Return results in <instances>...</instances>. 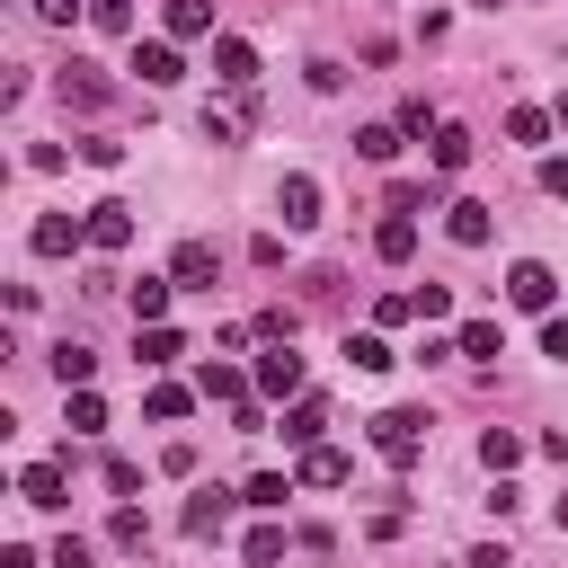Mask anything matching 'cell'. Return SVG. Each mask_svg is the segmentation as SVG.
I'll use <instances>...</instances> for the list:
<instances>
[{
    "instance_id": "15",
    "label": "cell",
    "mask_w": 568,
    "mask_h": 568,
    "mask_svg": "<svg viewBox=\"0 0 568 568\" xmlns=\"http://www.w3.org/2000/svg\"><path fill=\"white\" fill-rule=\"evenodd\" d=\"M515 462H524V435H515V426H488V435H479V470H488V479H506Z\"/></svg>"
},
{
    "instance_id": "22",
    "label": "cell",
    "mask_w": 568,
    "mask_h": 568,
    "mask_svg": "<svg viewBox=\"0 0 568 568\" xmlns=\"http://www.w3.org/2000/svg\"><path fill=\"white\" fill-rule=\"evenodd\" d=\"M346 364H355V373H390L399 355H390V337H382V328H364V337H346Z\"/></svg>"
},
{
    "instance_id": "26",
    "label": "cell",
    "mask_w": 568,
    "mask_h": 568,
    "mask_svg": "<svg viewBox=\"0 0 568 568\" xmlns=\"http://www.w3.org/2000/svg\"><path fill=\"white\" fill-rule=\"evenodd\" d=\"M453 346H462L470 364H497V346H506V337H497V320H462V337H453Z\"/></svg>"
},
{
    "instance_id": "17",
    "label": "cell",
    "mask_w": 568,
    "mask_h": 568,
    "mask_svg": "<svg viewBox=\"0 0 568 568\" xmlns=\"http://www.w3.org/2000/svg\"><path fill=\"white\" fill-rule=\"evenodd\" d=\"M550 133H559V115H550V106H515V115H506V142H524V151H541Z\"/></svg>"
},
{
    "instance_id": "29",
    "label": "cell",
    "mask_w": 568,
    "mask_h": 568,
    "mask_svg": "<svg viewBox=\"0 0 568 568\" xmlns=\"http://www.w3.org/2000/svg\"><path fill=\"white\" fill-rule=\"evenodd\" d=\"M142 408L169 426V417H186V408H195V390H178V382H151V399H142Z\"/></svg>"
},
{
    "instance_id": "25",
    "label": "cell",
    "mask_w": 568,
    "mask_h": 568,
    "mask_svg": "<svg viewBox=\"0 0 568 568\" xmlns=\"http://www.w3.org/2000/svg\"><path fill=\"white\" fill-rule=\"evenodd\" d=\"M169 293H178L169 275H142V284H133V320H142V328H160V311H169Z\"/></svg>"
},
{
    "instance_id": "43",
    "label": "cell",
    "mask_w": 568,
    "mask_h": 568,
    "mask_svg": "<svg viewBox=\"0 0 568 568\" xmlns=\"http://www.w3.org/2000/svg\"><path fill=\"white\" fill-rule=\"evenodd\" d=\"M0 568H36V550H27V541H9V550H0Z\"/></svg>"
},
{
    "instance_id": "24",
    "label": "cell",
    "mask_w": 568,
    "mask_h": 568,
    "mask_svg": "<svg viewBox=\"0 0 568 568\" xmlns=\"http://www.w3.org/2000/svg\"><path fill=\"white\" fill-rule=\"evenodd\" d=\"M222 524H231V497H222V488H204V497L186 506V532H195V541H213Z\"/></svg>"
},
{
    "instance_id": "6",
    "label": "cell",
    "mask_w": 568,
    "mask_h": 568,
    "mask_svg": "<svg viewBox=\"0 0 568 568\" xmlns=\"http://www.w3.org/2000/svg\"><path fill=\"white\" fill-rule=\"evenodd\" d=\"M275 213H284V231H311V222H320V178L293 169V178L275 186Z\"/></svg>"
},
{
    "instance_id": "13",
    "label": "cell",
    "mask_w": 568,
    "mask_h": 568,
    "mask_svg": "<svg viewBox=\"0 0 568 568\" xmlns=\"http://www.w3.org/2000/svg\"><path fill=\"white\" fill-rule=\"evenodd\" d=\"M133 71H142V89H169L186 62H178V44H169V36H151V44H133Z\"/></svg>"
},
{
    "instance_id": "23",
    "label": "cell",
    "mask_w": 568,
    "mask_h": 568,
    "mask_svg": "<svg viewBox=\"0 0 568 568\" xmlns=\"http://www.w3.org/2000/svg\"><path fill=\"white\" fill-rule=\"evenodd\" d=\"M195 390H204V399H231V408H240V399H248L257 382H248L240 364H204V382H195Z\"/></svg>"
},
{
    "instance_id": "9",
    "label": "cell",
    "mask_w": 568,
    "mask_h": 568,
    "mask_svg": "<svg viewBox=\"0 0 568 568\" xmlns=\"http://www.w3.org/2000/svg\"><path fill=\"white\" fill-rule=\"evenodd\" d=\"M248 382H257V399H293V390H302V355H293V346H275V355H257V373H248Z\"/></svg>"
},
{
    "instance_id": "36",
    "label": "cell",
    "mask_w": 568,
    "mask_h": 568,
    "mask_svg": "<svg viewBox=\"0 0 568 568\" xmlns=\"http://www.w3.org/2000/svg\"><path fill=\"white\" fill-rule=\"evenodd\" d=\"M417 204H426V186H417V178H390V195H382V213H417Z\"/></svg>"
},
{
    "instance_id": "2",
    "label": "cell",
    "mask_w": 568,
    "mask_h": 568,
    "mask_svg": "<svg viewBox=\"0 0 568 568\" xmlns=\"http://www.w3.org/2000/svg\"><path fill=\"white\" fill-rule=\"evenodd\" d=\"M53 98H62V106H80V115H98V106L115 98V80H106L98 62H80V53H71V62L53 71Z\"/></svg>"
},
{
    "instance_id": "34",
    "label": "cell",
    "mask_w": 568,
    "mask_h": 568,
    "mask_svg": "<svg viewBox=\"0 0 568 568\" xmlns=\"http://www.w3.org/2000/svg\"><path fill=\"white\" fill-rule=\"evenodd\" d=\"M106 488H115V497H124V506H133V497H142V470H133V462H124V453H106Z\"/></svg>"
},
{
    "instance_id": "8",
    "label": "cell",
    "mask_w": 568,
    "mask_h": 568,
    "mask_svg": "<svg viewBox=\"0 0 568 568\" xmlns=\"http://www.w3.org/2000/svg\"><path fill=\"white\" fill-rule=\"evenodd\" d=\"M222 275V257H213V240H178V257H169V284H186V293H204Z\"/></svg>"
},
{
    "instance_id": "39",
    "label": "cell",
    "mask_w": 568,
    "mask_h": 568,
    "mask_svg": "<svg viewBox=\"0 0 568 568\" xmlns=\"http://www.w3.org/2000/svg\"><path fill=\"white\" fill-rule=\"evenodd\" d=\"M53 568H89V541H80V532H62V541H53Z\"/></svg>"
},
{
    "instance_id": "31",
    "label": "cell",
    "mask_w": 568,
    "mask_h": 568,
    "mask_svg": "<svg viewBox=\"0 0 568 568\" xmlns=\"http://www.w3.org/2000/svg\"><path fill=\"white\" fill-rule=\"evenodd\" d=\"M355 151H364V160H373V169H382V160H390V151H399V124H364V133H355Z\"/></svg>"
},
{
    "instance_id": "14",
    "label": "cell",
    "mask_w": 568,
    "mask_h": 568,
    "mask_svg": "<svg viewBox=\"0 0 568 568\" xmlns=\"http://www.w3.org/2000/svg\"><path fill=\"white\" fill-rule=\"evenodd\" d=\"M160 27H169V44H195V36H213V0H169Z\"/></svg>"
},
{
    "instance_id": "33",
    "label": "cell",
    "mask_w": 568,
    "mask_h": 568,
    "mask_svg": "<svg viewBox=\"0 0 568 568\" xmlns=\"http://www.w3.org/2000/svg\"><path fill=\"white\" fill-rule=\"evenodd\" d=\"M390 124H399V133H426V142H435V106H426V98H399V115H390Z\"/></svg>"
},
{
    "instance_id": "5",
    "label": "cell",
    "mask_w": 568,
    "mask_h": 568,
    "mask_svg": "<svg viewBox=\"0 0 568 568\" xmlns=\"http://www.w3.org/2000/svg\"><path fill=\"white\" fill-rule=\"evenodd\" d=\"M213 80H222V89H248V80H257V44H248V36H213Z\"/></svg>"
},
{
    "instance_id": "19",
    "label": "cell",
    "mask_w": 568,
    "mask_h": 568,
    "mask_svg": "<svg viewBox=\"0 0 568 568\" xmlns=\"http://www.w3.org/2000/svg\"><path fill=\"white\" fill-rule=\"evenodd\" d=\"M320 426H328V399H293V408H284V444H302V453H311V444H320Z\"/></svg>"
},
{
    "instance_id": "45",
    "label": "cell",
    "mask_w": 568,
    "mask_h": 568,
    "mask_svg": "<svg viewBox=\"0 0 568 568\" xmlns=\"http://www.w3.org/2000/svg\"><path fill=\"white\" fill-rule=\"evenodd\" d=\"M550 115H559V124H568V89H559V106H550Z\"/></svg>"
},
{
    "instance_id": "1",
    "label": "cell",
    "mask_w": 568,
    "mask_h": 568,
    "mask_svg": "<svg viewBox=\"0 0 568 568\" xmlns=\"http://www.w3.org/2000/svg\"><path fill=\"white\" fill-rule=\"evenodd\" d=\"M373 453L408 470V462L426 453V408H382V417H373Z\"/></svg>"
},
{
    "instance_id": "38",
    "label": "cell",
    "mask_w": 568,
    "mask_h": 568,
    "mask_svg": "<svg viewBox=\"0 0 568 568\" xmlns=\"http://www.w3.org/2000/svg\"><path fill=\"white\" fill-rule=\"evenodd\" d=\"M89 18H98L106 36H124V27H133V0H89Z\"/></svg>"
},
{
    "instance_id": "20",
    "label": "cell",
    "mask_w": 568,
    "mask_h": 568,
    "mask_svg": "<svg viewBox=\"0 0 568 568\" xmlns=\"http://www.w3.org/2000/svg\"><path fill=\"white\" fill-rule=\"evenodd\" d=\"M426 160H435V178L470 169V133H462V124H435V151H426Z\"/></svg>"
},
{
    "instance_id": "28",
    "label": "cell",
    "mask_w": 568,
    "mask_h": 568,
    "mask_svg": "<svg viewBox=\"0 0 568 568\" xmlns=\"http://www.w3.org/2000/svg\"><path fill=\"white\" fill-rule=\"evenodd\" d=\"M106 541H115V550H142V541H151V515H142V506H115Z\"/></svg>"
},
{
    "instance_id": "27",
    "label": "cell",
    "mask_w": 568,
    "mask_h": 568,
    "mask_svg": "<svg viewBox=\"0 0 568 568\" xmlns=\"http://www.w3.org/2000/svg\"><path fill=\"white\" fill-rule=\"evenodd\" d=\"M71 399V435H106V399L98 390H62Z\"/></svg>"
},
{
    "instance_id": "11",
    "label": "cell",
    "mask_w": 568,
    "mask_h": 568,
    "mask_svg": "<svg viewBox=\"0 0 568 568\" xmlns=\"http://www.w3.org/2000/svg\"><path fill=\"white\" fill-rule=\"evenodd\" d=\"M373 257H382V266H408V257H417V213H382Z\"/></svg>"
},
{
    "instance_id": "18",
    "label": "cell",
    "mask_w": 568,
    "mask_h": 568,
    "mask_svg": "<svg viewBox=\"0 0 568 568\" xmlns=\"http://www.w3.org/2000/svg\"><path fill=\"white\" fill-rule=\"evenodd\" d=\"M89 373H98V355H89L80 337H62V346H53V382H62V390H89Z\"/></svg>"
},
{
    "instance_id": "44",
    "label": "cell",
    "mask_w": 568,
    "mask_h": 568,
    "mask_svg": "<svg viewBox=\"0 0 568 568\" xmlns=\"http://www.w3.org/2000/svg\"><path fill=\"white\" fill-rule=\"evenodd\" d=\"M550 515H559V532H568V497H559V506H550Z\"/></svg>"
},
{
    "instance_id": "16",
    "label": "cell",
    "mask_w": 568,
    "mask_h": 568,
    "mask_svg": "<svg viewBox=\"0 0 568 568\" xmlns=\"http://www.w3.org/2000/svg\"><path fill=\"white\" fill-rule=\"evenodd\" d=\"M302 479H311V488H346V479H355V462H346L337 444H311V453H302Z\"/></svg>"
},
{
    "instance_id": "12",
    "label": "cell",
    "mask_w": 568,
    "mask_h": 568,
    "mask_svg": "<svg viewBox=\"0 0 568 568\" xmlns=\"http://www.w3.org/2000/svg\"><path fill=\"white\" fill-rule=\"evenodd\" d=\"M18 497H27V506H62V497H71V470H62V462H27V470H18Z\"/></svg>"
},
{
    "instance_id": "21",
    "label": "cell",
    "mask_w": 568,
    "mask_h": 568,
    "mask_svg": "<svg viewBox=\"0 0 568 568\" xmlns=\"http://www.w3.org/2000/svg\"><path fill=\"white\" fill-rule=\"evenodd\" d=\"M133 355H142V373H160V364H178V355H186V337L160 320V328H142V346H133Z\"/></svg>"
},
{
    "instance_id": "35",
    "label": "cell",
    "mask_w": 568,
    "mask_h": 568,
    "mask_svg": "<svg viewBox=\"0 0 568 568\" xmlns=\"http://www.w3.org/2000/svg\"><path fill=\"white\" fill-rule=\"evenodd\" d=\"M80 160H89V169H115V160H124V142H115V133H89V142H80Z\"/></svg>"
},
{
    "instance_id": "41",
    "label": "cell",
    "mask_w": 568,
    "mask_h": 568,
    "mask_svg": "<svg viewBox=\"0 0 568 568\" xmlns=\"http://www.w3.org/2000/svg\"><path fill=\"white\" fill-rule=\"evenodd\" d=\"M27 9H36L44 27H71V9H89V0H27Z\"/></svg>"
},
{
    "instance_id": "7",
    "label": "cell",
    "mask_w": 568,
    "mask_h": 568,
    "mask_svg": "<svg viewBox=\"0 0 568 568\" xmlns=\"http://www.w3.org/2000/svg\"><path fill=\"white\" fill-rule=\"evenodd\" d=\"M89 248H106V257H115V248H133V204H115V195H106V204H89Z\"/></svg>"
},
{
    "instance_id": "3",
    "label": "cell",
    "mask_w": 568,
    "mask_h": 568,
    "mask_svg": "<svg viewBox=\"0 0 568 568\" xmlns=\"http://www.w3.org/2000/svg\"><path fill=\"white\" fill-rule=\"evenodd\" d=\"M550 293H559V275H550L541 257H515V266H506V302H515V311H550Z\"/></svg>"
},
{
    "instance_id": "4",
    "label": "cell",
    "mask_w": 568,
    "mask_h": 568,
    "mask_svg": "<svg viewBox=\"0 0 568 568\" xmlns=\"http://www.w3.org/2000/svg\"><path fill=\"white\" fill-rule=\"evenodd\" d=\"M80 240H89V213H44V222L27 231V248H36V257H71Z\"/></svg>"
},
{
    "instance_id": "37",
    "label": "cell",
    "mask_w": 568,
    "mask_h": 568,
    "mask_svg": "<svg viewBox=\"0 0 568 568\" xmlns=\"http://www.w3.org/2000/svg\"><path fill=\"white\" fill-rule=\"evenodd\" d=\"M373 320H382V328H399V320H417V293H382V302H373Z\"/></svg>"
},
{
    "instance_id": "46",
    "label": "cell",
    "mask_w": 568,
    "mask_h": 568,
    "mask_svg": "<svg viewBox=\"0 0 568 568\" xmlns=\"http://www.w3.org/2000/svg\"><path fill=\"white\" fill-rule=\"evenodd\" d=\"M479 9H506V0H479Z\"/></svg>"
},
{
    "instance_id": "10",
    "label": "cell",
    "mask_w": 568,
    "mask_h": 568,
    "mask_svg": "<svg viewBox=\"0 0 568 568\" xmlns=\"http://www.w3.org/2000/svg\"><path fill=\"white\" fill-rule=\"evenodd\" d=\"M444 231H453V248H488V231H497V222H488V204H479V195H462V204H444Z\"/></svg>"
},
{
    "instance_id": "32",
    "label": "cell",
    "mask_w": 568,
    "mask_h": 568,
    "mask_svg": "<svg viewBox=\"0 0 568 568\" xmlns=\"http://www.w3.org/2000/svg\"><path fill=\"white\" fill-rule=\"evenodd\" d=\"M275 559H284V524H257L248 532V568H275Z\"/></svg>"
},
{
    "instance_id": "30",
    "label": "cell",
    "mask_w": 568,
    "mask_h": 568,
    "mask_svg": "<svg viewBox=\"0 0 568 568\" xmlns=\"http://www.w3.org/2000/svg\"><path fill=\"white\" fill-rule=\"evenodd\" d=\"M240 497H248V506H257V515H275V506H284V497H293V479H275V470H257V479H248V488H240Z\"/></svg>"
},
{
    "instance_id": "42",
    "label": "cell",
    "mask_w": 568,
    "mask_h": 568,
    "mask_svg": "<svg viewBox=\"0 0 568 568\" xmlns=\"http://www.w3.org/2000/svg\"><path fill=\"white\" fill-rule=\"evenodd\" d=\"M541 195H568V160H541Z\"/></svg>"
},
{
    "instance_id": "40",
    "label": "cell",
    "mask_w": 568,
    "mask_h": 568,
    "mask_svg": "<svg viewBox=\"0 0 568 568\" xmlns=\"http://www.w3.org/2000/svg\"><path fill=\"white\" fill-rule=\"evenodd\" d=\"M541 355H550V364H568V320H541Z\"/></svg>"
}]
</instances>
